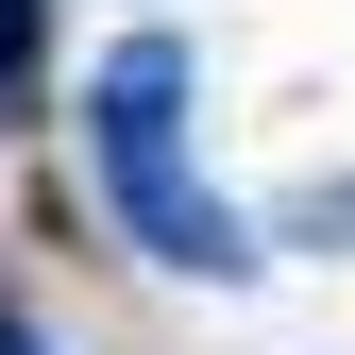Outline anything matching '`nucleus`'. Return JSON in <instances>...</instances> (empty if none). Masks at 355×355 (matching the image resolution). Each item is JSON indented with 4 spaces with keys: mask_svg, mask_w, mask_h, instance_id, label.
Wrapping results in <instances>:
<instances>
[{
    "mask_svg": "<svg viewBox=\"0 0 355 355\" xmlns=\"http://www.w3.org/2000/svg\"><path fill=\"white\" fill-rule=\"evenodd\" d=\"M0 355H51V338H34V322H0Z\"/></svg>",
    "mask_w": 355,
    "mask_h": 355,
    "instance_id": "7ed1b4c3",
    "label": "nucleus"
},
{
    "mask_svg": "<svg viewBox=\"0 0 355 355\" xmlns=\"http://www.w3.org/2000/svg\"><path fill=\"white\" fill-rule=\"evenodd\" d=\"M187 102H203V51H187V34H119V51H102V85H85V169H102L119 237H136L153 271H187V288H237V271H271V254H254V220L203 187V153H187Z\"/></svg>",
    "mask_w": 355,
    "mask_h": 355,
    "instance_id": "f257e3e1",
    "label": "nucleus"
},
{
    "mask_svg": "<svg viewBox=\"0 0 355 355\" xmlns=\"http://www.w3.org/2000/svg\"><path fill=\"white\" fill-rule=\"evenodd\" d=\"M34 34H51V0H0V102L34 85Z\"/></svg>",
    "mask_w": 355,
    "mask_h": 355,
    "instance_id": "f03ea898",
    "label": "nucleus"
}]
</instances>
